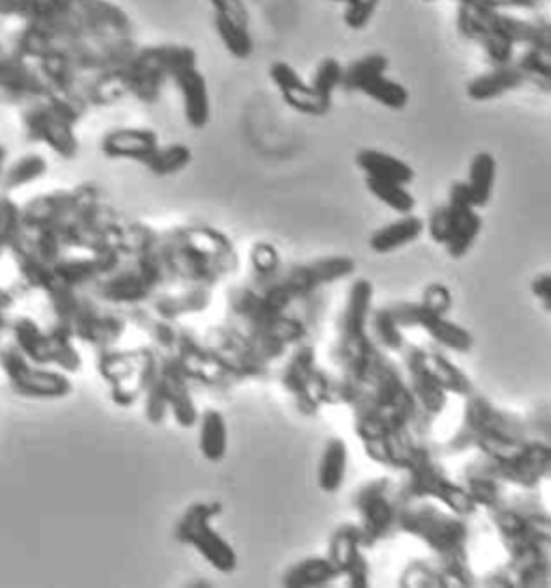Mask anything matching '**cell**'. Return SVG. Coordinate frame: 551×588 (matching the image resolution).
<instances>
[{
	"label": "cell",
	"mask_w": 551,
	"mask_h": 588,
	"mask_svg": "<svg viewBox=\"0 0 551 588\" xmlns=\"http://www.w3.org/2000/svg\"><path fill=\"white\" fill-rule=\"evenodd\" d=\"M270 78L278 87L282 100H285L293 110L313 117H321L330 112L332 97L317 93L289 63L274 61L270 65Z\"/></svg>",
	"instance_id": "cell-1"
},
{
	"label": "cell",
	"mask_w": 551,
	"mask_h": 588,
	"mask_svg": "<svg viewBox=\"0 0 551 588\" xmlns=\"http://www.w3.org/2000/svg\"><path fill=\"white\" fill-rule=\"evenodd\" d=\"M171 76L181 93L183 115H186L188 125L194 130H203L209 123V115H211L207 80L203 78L199 69H196V65L177 67L173 69Z\"/></svg>",
	"instance_id": "cell-2"
},
{
	"label": "cell",
	"mask_w": 551,
	"mask_h": 588,
	"mask_svg": "<svg viewBox=\"0 0 551 588\" xmlns=\"http://www.w3.org/2000/svg\"><path fill=\"white\" fill-rule=\"evenodd\" d=\"M524 84L526 78L519 72V67L515 63H506L496 65V69H491L487 74L472 78L468 82V87H465V93H468V97L474 102H489L496 100V97H502L508 91L524 87Z\"/></svg>",
	"instance_id": "cell-3"
},
{
	"label": "cell",
	"mask_w": 551,
	"mask_h": 588,
	"mask_svg": "<svg viewBox=\"0 0 551 588\" xmlns=\"http://www.w3.org/2000/svg\"><path fill=\"white\" fill-rule=\"evenodd\" d=\"M102 149L110 158H132L147 162L158 149V134L138 128L115 130L106 134Z\"/></svg>",
	"instance_id": "cell-4"
},
{
	"label": "cell",
	"mask_w": 551,
	"mask_h": 588,
	"mask_svg": "<svg viewBox=\"0 0 551 588\" xmlns=\"http://www.w3.org/2000/svg\"><path fill=\"white\" fill-rule=\"evenodd\" d=\"M356 162L366 173V177L394 181V184H403V186H407L409 181L414 179L412 168H409L405 162H401L399 158L390 156V153L386 151L362 149L356 156Z\"/></svg>",
	"instance_id": "cell-5"
},
{
	"label": "cell",
	"mask_w": 551,
	"mask_h": 588,
	"mask_svg": "<svg viewBox=\"0 0 551 588\" xmlns=\"http://www.w3.org/2000/svg\"><path fill=\"white\" fill-rule=\"evenodd\" d=\"M493 184H496V160L487 151L476 153L470 166V184L468 190H465L470 194V203L476 207H485L491 199Z\"/></svg>",
	"instance_id": "cell-6"
},
{
	"label": "cell",
	"mask_w": 551,
	"mask_h": 588,
	"mask_svg": "<svg viewBox=\"0 0 551 588\" xmlns=\"http://www.w3.org/2000/svg\"><path fill=\"white\" fill-rule=\"evenodd\" d=\"M420 233H422V222L418 218L405 214V218L394 220L392 224H388V227L373 233L371 248L375 252H390L394 248H401L409 242H414Z\"/></svg>",
	"instance_id": "cell-7"
},
{
	"label": "cell",
	"mask_w": 551,
	"mask_h": 588,
	"mask_svg": "<svg viewBox=\"0 0 551 588\" xmlns=\"http://www.w3.org/2000/svg\"><path fill=\"white\" fill-rule=\"evenodd\" d=\"M388 56L386 54H366L362 59H356L343 67V78H341V87L347 91H360L362 84L373 80L375 76H381L388 72Z\"/></svg>",
	"instance_id": "cell-8"
},
{
	"label": "cell",
	"mask_w": 551,
	"mask_h": 588,
	"mask_svg": "<svg viewBox=\"0 0 551 588\" xmlns=\"http://www.w3.org/2000/svg\"><path fill=\"white\" fill-rule=\"evenodd\" d=\"M360 91L390 110H403L409 102V93L403 84L397 80H390L386 74L375 76L373 80L362 84Z\"/></svg>",
	"instance_id": "cell-9"
},
{
	"label": "cell",
	"mask_w": 551,
	"mask_h": 588,
	"mask_svg": "<svg viewBox=\"0 0 551 588\" xmlns=\"http://www.w3.org/2000/svg\"><path fill=\"white\" fill-rule=\"evenodd\" d=\"M345 470H347V448L341 440H332L321 459V472H319L321 489H326V492H336L343 483Z\"/></svg>",
	"instance_id": "cell-10"
},
{
	"label": "cell",
	"mask_w": 551,
	"mask_h": 588,
	"mask_svg": "<svg viewBox=\"0 0 551 588\" xmlns=\"http://www.w3.org/2000/svg\"><path fill=\"white\" fill-rule=\"evenodd\" d=\"M214 28L220 37V41L224 44V48L229 50L235 59H248L254 50V41L250 35V26H242L237 22H231L226 18L214 16Z\"/></svg>",
	"instance_id": "cell-11"
},
{
	"label": "cell",
	"mask_w": 551,
	"mask_h": 588,
	"mask_svg": "<svg viewBox=\"0 0 551 588\" xmlns=\"http://www.w3.org/2000/svg\"><path fill=\"white\" fill-rule=\"evenodd\" d=\"M515 65L524 74L526 82L541 84L543 91H549L551 84V50L547 48H528L517 56Z\"/></svg>",
	"instance_id": "cell-12"
},
{
	"label": "cell",
	"mask_w": 551,
	"mask_h": 588,
	"mask_svg": "<svg viewBox=\"0 0 551 588\" xmlns=\"http://www.w3.org/2000/svg\"><path fill=\"white\" fill-rule=\"evenodd\" d=\"M366 186H369V190L377 196L381 203L388 205L390 209H394V212H399V214H409L416 205L414 196L407 192V188L403 184L366 177Z\"/></svg>",
	"instance_id": "cell-13"
},
{
	"label": "cell",
	"mask_w": 551,
	"mask_h": 588,
	"mask_svg": "<svg viewBox=\"0 0 551 588\" xmlns=\"http://www.w3.org/2000/svg\"><path fill=\"white\" fill-rule=\"evenodd\" d=\"M201 451L211 461L222 459V455L226 453V425L216 410H209L203 416Z\"/></svg>",
	"instance_id": "cell-14"
},
{
	"label": "cell",
	"mask_w": 551,
	"mask_h": 588,
	"mask_svg": "<svg viewBox=\"0 0 551 588\" xmlns=\"http://www.w3.org/2000/svg\"><path fill=\"white\" fill-rule=\"evenodd\" d=\"M341 78H343V65L334 56H328V59H323L317 69H315V76L313 82H310V87H313L317 93L332 97V93L341 87Z\"/></svg>",
	"instance_id": "cell-15"
},
{
	"label": "cell",
	"mask_w": 551,
	"mask_h": 588,
	"mask_svg": "<svg viewBox=\"0 0 551 588\" xmlns=\"http://www.w3.org/2000/svg\"><path fill=\"white\" fill-rule=\"evenodd\" d=\"M192 158V153L188 147L183 145H173L166 149H155L153 156L147 160V164L158 173H175L179 168L186 166Z\"/></svg>",
	"instance_id": "cell-16"
},
{
	"label": "cell",
	"mask_w": 551,
	"mask_h": 588,
	"mask_svg": "<svg viewBox=\"0 0 551 588\" xmlns=\"http://www.w3.org/2000/svg\"><path fill=\"white\" fill-rule=\"evenodd\" d=\"M345 3V24L351 31H362V28L369 26V22L373 20L381 0H345Z\"/></svg>",
	"instance_id": "cell-17"
},
{
	"label": "cell",
	"mask_w": 551,
	"mask_h": 588,
	"mask_svg": "<svg viewBox=\"0 0 551 588\" xmlns=\"http://www.w3.org/2000/svg\"><path fill=\"white\" fill-rule=\"evenodd\" d=\"M214 7V16L226 18L242 26H250V13L244 0H209Z\"/></svg>",
	"instance_id": "cell-18"
},
{
	"label": "cell",
	"mask_w": 551,
	"mask_h": 588,
	"mask_svg": "<svg viewBox=\"0 0 551 588\" xmlns=\"http://www.w3.org/2000/svg\"><path fill=\"white\" fill-rule=\"evenodd\" d=\"M543 0H468V5H478L493 11H506V9H536L541 7Z\"/></svg>",
	"instance_id": "cell-19"
},
{
	"label": "cell",
	"mask_w": 551,
	"mask_h": 588,
	"mask_svg": "<svg viewBox=\"0 0 551 588\" xmlns=\"http://www.w3.org/2000/svg\"><path fill=\"white\" fill-rule=\"evenodd\" d=\"M427 3H431V0H427Z\"/></svg>",
	"instance_id": "cell-20"
}]
</instances>
